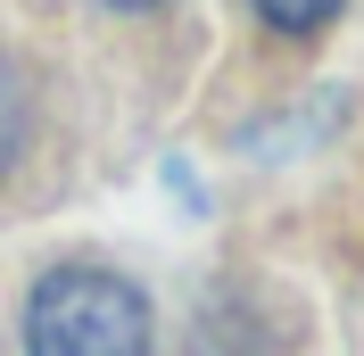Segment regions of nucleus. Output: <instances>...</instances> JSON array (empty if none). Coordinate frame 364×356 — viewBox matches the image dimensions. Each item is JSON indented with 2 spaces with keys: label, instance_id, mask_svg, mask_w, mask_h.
Returning a JSON list of instances; mask_svg holds the SVG:
<instances>
[{
  "label": "nucleus",
  "instance_id": "f257e3e1",
  "mask_svg": "<svg viewBox=\"0 0 364 356\" xmlns=\"http://www.w3.org/2000/svg\"><path fill=\"white\" fill-rule=\"evenodd\" d=\"M25 356H149V298L108 266H58L25 298Z\"/></svg>",
  "mask_w": 364,
  "mask_h": 356
},
{
  "label": "nucleus",
  "instance_id": "7ed1b4c3",
  "mask_svg": "<svg viewBox=\"0 0 364 356\" xmlns=\"http://www.w3.org/2000/svg\"><path fill=\"white\" fill-rule=\"evenodd\" d=\"M249 9L273 25V33H315V25L340 17V0H249Z\"/></svg>",
  "mask_w": 364,
  "mask_h": 356
},
{
  "label": "nucleus",
  "instance_id": "f03ea898",
  "mask_svg": "<svg viewBox=\"0 0 364 356\" xmlns=\"http://www.w3.org/2000/svg\"><path fill=\"white\" fill-rule=\"evenodd\" d=\"M25 133H33V91H25V67L9 58V50H0V174L17 166Z\"/></svg>",
  "mask_w": 364,
  "mask_h": 356
},
{
  "label": "nucleus",
  "instance_id": "20e7f679",
  "mask_svg": "<svg viewBox=\"0 0 364 356\" xmlns=\"http://www.w3.org/2000/svg\"><path fill=\"white\" fill-rule=\"evenodd\" d=\"M108 9H158V0H108Z\"/></svg>",
  "mask_w": 364,
  "mask_h": 356
}]
</instances>
